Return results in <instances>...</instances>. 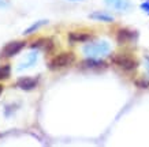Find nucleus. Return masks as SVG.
<instances>
[{
    "label": "nucleus",
    "mask_w": 149,
    "mask_h": 147,
    "mask_svg": "<svg viewBox=\"0 0 149 147\" xmlns=\"http://www.w3.org/2000/svg\"><path fill=\"white\" fill-rule=\"evenodd\" d=\"M104 1H105V4L108 7L116 10V11H120V12L129 11L131 8L130 0H104Z\"/></svg>",
    "instance_id": "0eeeda50"
},
{
    "label": "nucleus",
    "mask_w": 149,
    "mask_h": 147,
    "mask_svg": "<svg viewBox=\"0 0 149 147\" xmlns=\"http://www.w3.org/2000/svg\"><path fill=\"white\" fill-rule=\"evenodd\" d=\"M47 23H48V21H44V19H41V21H37V22H36V23H33V25H32L30 27H27L26 30L23 31V34H25V36H29V34L34 33L36 30H38L40 27H42L44 25H47Z\"/></svg>",
    "instance_id": "f8f14e48"
},
{
    "label": "nucleus",
    "mask_w": 149,
    "mask_h": 147,
    "mask_svg": "<svg viewBox=\"0 0 149 147\" xmlns=\"http://www.w3.org/2000/svg\"><path fill=\"white\" fill-rule=\"evenodd\" d=\"M25 41H11L8 44H6L1 50H0V59H10L18 55L23 48H25Z\"/></svg>",
    "instance_id": "20e7f679"
},
{
    "label": "nucleus",
    "mask_w": 149,
    "mask_h": 147,
    "mask_svg": "<svg viewBox=\"0 0 149 147\" xmlns=\"http://www.w3.org/2000/svg\"><path fill=\"white\" fill-rule=\"evenodd\" d=\"M145 67H146V71L149 74V57H145Z\"/></svg>",
    "instance_id": "f3484780"
},
{
    "label": "nucleus",
    "mask_w": 149,
    "mask_h": 147,
    "mask_svg": "<svg viewBox=\"0 0 149 147\" xmlns=\"http://www.w3.org/2000/svg\"><path fill=\"white\" fill-rule=\"evenodd\" d=\"M1 93H3V86L0 85V95H1Z\"/></svg>",
    "instance_id": "a211bd4d"
},
{
    "label": "nucleus",
    "mask_w": 149,
    "mask_h": 147,
    "mask_svg": "<svg viewBox=\"0 0 149 147\" xmlns=\"http://www.w3.org/2000/svg\"><path fill=\"white\" fill-rule=\"evenodd\" d=\"M141 10H142V11H145V12L149 15V0H145L144 3L141 4Z\"/></svg>",
    "instance_id": "2eb2a0df"
},
{
    "label": "nucleus",
    "mask_w": 149,
    "mask_h": 147,
    "mask_svg": "<svg viewBox=\"0 0 149 147\" xmlns=\"http://www.w3.org/2000/svg\"><path fill=\"white\" fill-rule=\"evenodd\" d=\"M136 83H137V86H140V87H149V82H148V80H144V79H142V80H137Z\"/></svg>",
    "instance_id": "dca6fc26"
},
{
    "label": "nucleus",
    "mask_w": 149,
    "mask_h": 147,
    "mask_svg": "<svg viewBox=\"0 0 149 147\" xmlns=\"http://www.w3.org/2000/svg\"><path fill=\"white\" fill-rule=\"evenodd\" d=\"M91 34L82 33V31H71L68 34V41L70 42H86L91 40Z\"/></svg>",
    "instance_id": "1a4fd4ad"
},
{
    "label": "nucleus",
    "mask_w": 149,
    "mask_h": 147,
    "mask_svg": "<svg viewBox=\"0 0 149 147\" xmlns=\"http://www.w3.org/2000/svg\"><path fill=\"white\" fill-rule=\"evenodd\" d=\"M89 18L93 19V21H99V22H113V17L109 15L107 12H103V11H96V12H92L89 15Z\"/></svg>",
    "instance_id": "9b49d317"
},
{
    "label": "nucleus",
    "mask_w": 149,
    "mask_h": 147,
    "mask_svg": "<svg viewBox=\"0 0 149 147\" xmlns=\"http://www.w3.org/2000/svg\"><path fill=\"white\" fill-rule=\"evenodd\" d=\"M138 38V33L136 30H129V29H120L116 34V40L119 44H127L133 42Z\"/></svg>",
    "instance_id": "39448f33"
},
{
    "label": "nucleus",
    "mask_w": 149,
    "mask_h": 147,
    "mask_svg": "<svg viewBox=\"0 0 149 147\" xmlns=\"http://www.w3.org/2000/svg\"><path fill=\"white\" fill-rule=\"evenodd\" d=\"M74 61H75V55L72 52H62V53L56 55L55 57H52L48 67L51 70H60V68L71 66Z\"/></svg>",
    "instance_id": "f03ea898"
},
{
    "label": "nucleus",
    "mask_w": 149,
    "mask_h": 147,
    "mask_svg": "<svg viewBox=\"0 0 149 147\" xmlns=\"http://www.w3.org/2000/svg\"><path fill=\"white\" fill-rule=\"evenodd\" d=\"M32 48L42 49V50H51V49L54 48V41L51 40V38H40L34 44H32Z\"/></svg>",
    "instance_id": "9d476101"
},
{
    "label": "nucleus",
    "mask_w": 149,
    "mask_h": 147,
    "mask_svg": "<svg viewBox=\"0 0 149 147\" xmlns=\"http://www.w3.org/2000/svg\"><path fill=\"white\" fill-rule=\"evenodd\" d=\"M36 61H37V55L36 53H32L30 56H29V59H27V61H25V63H21V66L18 67V71H22V70H26V68H29V67H32L33 64H36Z\"/></svg>",
    "instance_id": "ddd939ff"
},
{
    "label": "nucleus",
    "mask_w": 149,
    "mask_h": 147,
    "mask_svg": "<svg viewBox=\"0 0 149 147\" xmlns=\"http://www.w3.org/2000/svg\"><path fill=\"white\" fill-rule=\"evenodd\" d=\"M112 61L125 71H133V70H136L138 67V63H137L136 59L127 53H119L116 56H113Z\"/></svg>",
    "instance_id": "7ed1b4c3"
},
{
    "label": "nucleus",
    "mask_w": 149,
    "mask_h": 147,
    "mask_svg": "<svg viewBox=\"0 0 149 147\" xmlns=\"http://www.w3.org/2000/svg\"><path fill=\"white\" fill-rule=\"evenodd\" d=\"M38 85V78H30V76H23L17 80V87L25 91H30V90L36 89Z\"/></svg>",
    "instance_id": "423d86ee"
},
{
    "label": "nucleus",
    "mask_w": 149,
    "mask_h": 147,
    "mask_svg": "<svg viewBox=\"0 0 149 147\" xmlns=\"http://www.w3.org/2000/svg\"><path fill=\"white\" fill-rule=\"evenodd\" d=\"M82 52L86 57L101 59L108 56L111 52V45L107 41H96V42H89L82 48Z\"/></svg>",
    "instance_id": "f257e3e1"
},
{
    "label": "nucleus",
    "mask_w": 149,
    "mask_h": 147,
    "mask_svg": "<svg viewBox=\"0 0 149 147\" xmlns=\"http://www.w3.org/2000/svg\"><path fill=\"white\" fill-rule=\"evenodd\" d=\"M70 1H81V0H70Z\"/></svg>",
    "instance_id": "6ab92c4d"
},
{
    "label": "nucleus",
    "mask_w": 149,
    "mask_h": 147,
    "mask_svg": "<svg viewBox=\"0 0 149 147\" xmlns=\"http://www.w3.org/2000/svg\"><path fill=\"white\" fill-rule=\"evenodd\" d=\"M82 67L88 68V70H101V68H105V63L101 61L100 59L88 57L85 61L82 63Z\"/></svg>",
    "instance_id": "6e6552de"
},
{
    "label": "nucleus",
    "mask_w": 149,
    "mask_h": 147,
    "mask_svg": "<svg viewBox=\"0 0 149 147\" xmlns=\"http://www.w3.org/2000/svg\"><path fill=\"white\" fill-rule=\"evenodd\" d=\"M10 75H11V67H10L8 64L0 66V80L7 79Z\"/></svg>",
    "instance_id": "4468645a"
}]
</instances>
